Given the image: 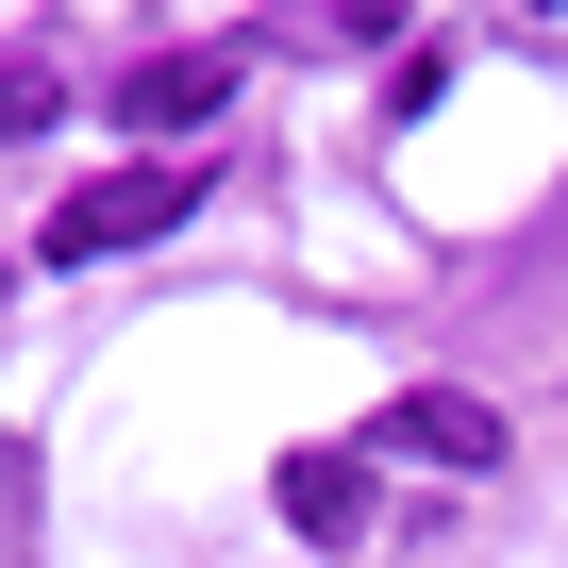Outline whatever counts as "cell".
Instances as JSON below:
<instances>
[{"label": "cell", "instance_id": "5", "mask_svg": "<svg viewBox=\"0 0 568 568\" xmlns=\"http://www.w3.org/2000/svg\"><path fill=\"white\" fill-rule=\"evenodd\" d=\"M34 518H51V468L34 435H0V568H34Z\"/></svg>", "mask_w": 568, "mask_h": 568}, {"label": "cell", "instance_id": "6", "mask_svg": "<svg viewBox=\"0 0 568 568\" xmlns=\"http://www.w3.org/2000/svg\"><path fill=\"white\" fill-rule=\"evenodd\" d=\"M51 118H68V68H51V51H0V151L51 134Z\"/></svg>", "mask_w": 568, "mask_h": 568}, {"label": "cell", "instance_id": "1", "mask_svg": "<svg viewBox=\"0 0 568 568\" xmlns=\"http://www.w3.org/2000/svg\"><path fill=\"white\" fill-rule=\"evenodd\" d=\"M184 201H201V168H184V151H134V168H101V184H68V201H51L34 267H101V251H151V234H184Z\"/></svg>", "mask_w": 568, "mask_h": 568}, {"label": "cell", "instance_id": "2", "mask_svg": "<svg viewBox=\"0 0 568 568\" xmlns=\"http://www.w3.org/2000/svg\"><path fill=\"white\" fill-rule=\"evenodd\" d=\"M234 101V51H151L134 84H118V134H201Z\"/></svg>", "mask_w": 568, "mask_h": 568}, {"label": "cell", "instance_id": "4", "mask_svg": "<svg viewBox=\"0 0 568 568\" xmlns=\"http://www.w3.org/2000/svg\"><path fill=\"white\" fill-rule=\"evenodd\" d=\"M284 518L302 535H368V452H284Z\"/></svg>", "mask_w": 568, "mask_h": 568}, {"label": "cell", "instance_id": "3", "mask_svg": "<svg viewBox=\"0 0 568 568\" xmlns=\"http://www.w3.org/2000/svg\"><path fill=\"white\" fill-rule=\"evenodd\" d=\"M385 452H418V468L485 485V468H501V418H485V402H452V385H418V402H385Z\"/></svg>", "mask_w": 568, "mask_h": 568}]
</instances>
